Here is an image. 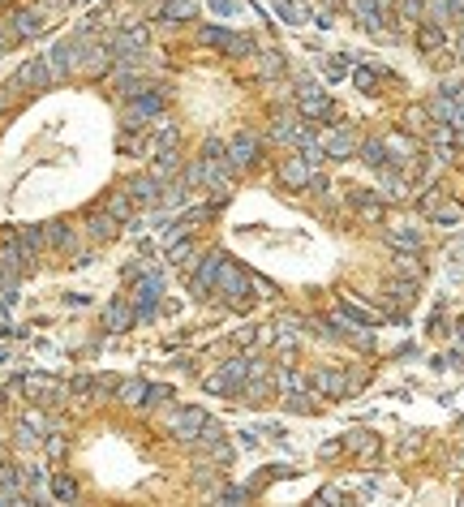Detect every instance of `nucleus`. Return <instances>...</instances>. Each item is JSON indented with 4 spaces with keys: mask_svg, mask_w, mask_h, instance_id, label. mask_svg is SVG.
<instances>
[{
    "mask_svg": "<svg viewBox=\"0 0 464 507\" xmlns=\"http://www.w3.org/2000/svg\"><path fill=\"white\" fill-rule=\"evenodd\" d=\"M271 138H275V142H301V138H305V129H301L292 117H280V121H275V129H271Z\"/></svg>",
    "mask_w": 464,
    "mask_h": 507,
    "instance_id": "f8f14e48",
    "label": "nucleus"
},
{
    "mask_svg": "<svg viewBox=\"0 0 464 507\" xmlns=\"http://www.w3.org/2000/svg\"><path fill=\"white\" fill-rule=\"evenodd\" d=\"M314 383H319V391H331V396H344V391H348V383H344L340 374H331V370H323Z\"/></svg>",
    "mask_w": 464,
    "mask_h": 507,
    "instance_id": "2eb2a0df",
    "label": "nucleus"
},
{
    "mask_svg": "<svg viewBox=\"0 0 464 507\" xmlns=\"http://www.w3.org/2000/svg\"><path fill=\"white\" fill-rule=\"evenodd\" d=\"M366 163L370 168H387V146L383 142H366Z\"/></svg>",
    "mask_w": 464,
    "mask_h": 507,
    "instance_id": "412c9836",
    "label": "nucleus"
},
{
    "mask_svg": "<svg viewBox=\"0 0 464 507\" xmlns=\"http://www.w3.org/2000/svg\"><path fill=\"white\" fill-rule=\"evenodd\" d=\"M275 13H280L288 26H301V22H309V9H305V5H297V0H275Z\"/></svg>",
    "mask_w": 464,
    "mask_h": 507,
    "instance_id": "9b49d317",
    "label": "nucleus"
},
{
    "mask_svg": "<svg viewBox=\"0 0 464 507\" xmlns=\"http://www.w3.org/2000/svg\"><path fill=\"white\" fill-rule=\"evenodd\" d=\"M426 211H430L439 223H460V219H464V206H460V202H451V198H439V194H430V198H426Z\"/></svg>",
    "mask_w": 464,
    "mask_h": 507,
    "instance_id": "423d86ee",
    "label": "nucleus"
},
{
    "mask_svg": "<svg viewBox=\"0 0 464 507\" xmlns=\"http://www.w3.org/2000/svg\"><path fill=\"white\" fill-rule=\"evenodd\" d=\"M220 262H224V254H206L202 262H198V293H206V289H215V275H220Z\"/></svg>",
    "mask_w": 464,
    "mask_h": 507,
    "instance_id": "9d476101",
    "label": "nucleus"
},
{
    "mask_svg": "<svg viewBox=\"0 0 464 507\" xmlns=\"http://www.w3.org/2000/svg\"><path fill=\"white\" fill-rule=\"evenodd\" d=\"M198 13V0H168L164 18H194Z\"/></svg>",
    "mask_w": 464,
    "mask_h": 507,
    "instance_id": "f3484780",
    "label": "nucleus"
},
{
    "mask_svg": "<svg viewBox=\"0 0 464 507\" xmlns=\"http://www.w3.org/2000/svg\"><path fill=\"white\" fill-rule=\"evenodd\" d=\"M206 387H211V391H220V396H224V391H237V383H232L228 374H211V378H206Z\"/></svg>",
    "mask_w": 464,
    "mask_h": 507,
    "instance_id": "a878e982",
    "label": "nucleus"
},
{
    "mask_svg": "<svg viewBox=\"0 0 464 507\" xmlns=\"http://www.w3.org/2000/svg\"><path fill=\"white\" fill-rule=\"evenodd\" d=\"M206 421H211V417H206L202 409H177V413L168 417V430H172L177 438H198Z\"/></svg>",
    "mask_w": 464,
    "mask_h": 507,
    "instance_id": "39448f33",
    "label": "nucleus"
},
{
    "mask_svg": "<svg viewBox=\"0 0 464 507\" xmlns=\"http://www.w3.org/2000/svg\"><path fill=\"white\" fill-rule=\"evenodd\" d=\"M309 400H314V396H305V391H301V387H292V391H288V400H284V404H288L292 413H309V409H314V404H309Z\"/></svg>",
    "mask_w": 464,
    "mask_h": 507,
    "instance_id": "6ab92c4d",
    "label": "nucleus"
},
{
    "mask_svg": "<svg viewBox=\"0 0 464 507\" xmlns=\"http://www.w3.org/2000/svg\"><path fill=\"white\" fill-rule=\"evenodd\" d=\"M297 146H301V159H305L309 168H319V163L327 159V151H323V142H314V138H309V134H305V138H301Z\"/></svg>",
    "mask_w": 464,
    "mask_h": 507,
    "instance_id": "ddd939ff",
    "label": "nucleus"
},
{
    "mask_svg": "<svg viewBox=\"0 0 464 507\" xmlns=\"http://www.w3.org/2000/svg\"><path fill=\"white\" fill-rule=\"evenodd\" d=\"M258 155H263V142H258L254 134H237L228 142V159H232V168H241V173L258 163Z\"/></svg>",
    "mask_w": 464,
    "mask_h": 507,
    "instance_id": "7ed1b4c3",
    "label": "nucleus"
},
{
    "mask_svg": "<svg viewBox=\"0 0 464 507\" xmlns=\"http://www.w3.org/2000/svg\"><path fill=\"white\" fill-rule=\"evenodd\" d=\"M417 47H422V52H439V47H443V30H439L434 22H426V26L417 30Z\"/></svg>",
    "mask_w": 464,
    "mask_h": 507,
    "instance_id": "4468645a",
    "label": "nucleus"
},
{
    "mask_svg": "<svg viewBox=\"0 0 464 507\" xmlns=\"http://www.w3.org/2000/svg\"><path fill=\"white\" fill-rule=\"evenodd\" d=\"M400 13L404 18H422V0H400Z\"/></svg>",
    "mask_w": 464,
    "mask_h": 507,
    "instance_id": "c85d7f7f",
    "label": "nucleus"
},
{
    "mask_svg": "<svg viewBox=\"0 0 464 507\" xmlns=\"http://www.w3.org/2000/svg\"><path fill=\"white\" fill-rule=\"evenodd\" d=\"M348 69H352V65H348V56H340V52H335V56H327V61H323V74H327L331 82H335V78H344Z\"/></svg>",
    "mask_w": 464,
    "mask_h": 507,
    "instance_id": "dca6fc26",
    "label": "nucleus"
},
{
    "mask_svg": "<svg viewBox=\"0 0 464 507\" xmlns=\"http://www.w3.org/2000/svg\"><path fill=\"white\" fill-rule=\"evenodd\" d=\"M383 146H387V155H400V159H408V155H412V151H417V146H412V142H408V138H387V142H383Z\"/></svg>",
    "mask_w": 464,
    "mask_h": 507,
    "instance_id": "4be33fe9",
    "label": "nucleus"
},
{
    "mask_svg": "<svg viewBox=\"0 0 464 507\" xmlns=\"http://www.w3.org/2000/svg\"><path fill=\"white\" fill-rule=\"evenodd\" d=\"M323 151H327V159H348V155L357 151V138H352L348 129H340V134H327Z\"/></svg>",
    "mask_w": 464,
    "mask_h": 507,
    "instance_id": "1a4fd4ad",
    "label": "nucleus"
},
{
    "mask_svg": "<svg viewBox=\"0 0 464 507\" xmlns=\"http://www.w3.org/2000/svg\"><path fill=\"white\" fill-rule=\"evenodd\" d=\"M430 117H434L439 125H447V129H464V103L443 91L439 99H430Z\"/></svg>",
    "mask_w": 464,
    "mask_h": 507,
    "instance_id": "20e7f679",
    "label": "nucleus"
},
{
    "mask_svg": "<svg viewBox=\"0 0 464 507\" xmlns=\"http://www.w3.org/2000/svg\"><path fill=\"white\" fill-rule=\"evenodd\" d=\"M258 340V331L254 327H245V331H237V344H254Z\"/></svg>",
    "mask_w": 464,
    "mask_h": 507,
    "instance_id": "2f4dec72",
    "label": "nucleus"
},
{
    "mask_svg": "<svg viewBox=\"0 0 464 507\" xmlns=\"http://www.w3.org/2000/svg\"><path fill=\"white\" fill-rule=\"evenodd\" d=\"M215 289H220L224 297H232L237 305H245V301H249V289H254V279H249L237 262L224 258V262H220V275H215Z\"/></svg>",
    "mask_w": 464,
    "mask_h": 507,
    "instance_id": "f257e3e1",
    "label": "nucleus"
},
{
    "mask_svg": "<svg viewBox=\"0 0 464 507\" xmlns=\"http://www.w3.org/2000/svg\"><path fill=\"white\" fill-rule=\"evenodd\" d=\"M198 39H202V43H220V47H224V39H228V35H224V30H215V26H202V30H198Z\"/></svg>",
    "mask_w": 464,
    "mask_h": 507,
    "instance_id": "cd10ccee",
    "label": "nucleus"
},
{
    "mask_svg": "<svg viewBox=\"0 0 464 507\" xmlns=\"http://www.w3.org/2000/svg\"><path fill=\"white\" fill-rule=\"evenodd\" d=\"M108 318H112V327H121V322H129V310H125V305H117Z\"/></svg>",
    "mask_w": 464,
    "mask_h": 507,
    "instance_id": "7c9ffc66",
    "label": "nucleus"
},
{
    "mask_svg": "<svg viewBox=\"0 0 464 507\" xmlns=\"http://www.w3.org/2000/svg\"><path fill=\"white\" fill-rule=\"evenodd\" d=\"M348 9L357 13V22H366L370 30L383 35V5H379V0H348Z\"/></svg>",
    "mask_w": 464,
    "mask_h": 507,
    "instance_id": "0eeeda50",
    "label": "nucleus"
},
{
    "mask_svg": "<svg viewBox=\"0 0 464 507\" xmlns=\"http://www.w3.org/2000/svg\"><path fill=\"white\" fill-rule=\"evenodd\" d=\"M224 52H232V56H249V52H254V39H245V35H228V39H224Z\"/></svg>",
    "mask_w": 464,
    "mask_h": 507,
    "instance_id": "aec40b11",
    "label": "nucleus"
},
{
    "mask_svg": "<svg viewBox=\"0 0 464 507\" xmlns=\"http://www.w3.org/2000/svg\"><path fill=\"white\" fill-rule=\"evenodd\" d=\"M297 99H301V112H305V117H314V121H327V117H331V99H327L314 82H309V78H301Z\"/></svg>",
    "mask_w": 464,
    "mask_h": 507,
    "instance_id": "f03ea898",
    "label": "nucleus"
},
{
    "mask_svg": "<svg viewBox=\"0 0 464 507\" xmlns=\"http://www.w3.org/2000/svg\"><path fill=\"white\" fill-rule=\"evenodd\" d=\"M280 177H284V185L301 190V185H309V163H305L301 155H292V159H284V163H280Z\"/></svg>",
    "mask_w": 464,
    "mask_h": 507,
    "instance_id": "6e6552de",
    "label": "nucleus"
},
{
    "mask_svg": "<svg viewBox=\"0 0 464 507\" xmlns=\"http://www.w3.org/2000/svg\"><path fill=\"white\" fill-rule=\"evenodd\" d=\"M275 74H284V56H280V52H267V56H263V78H275Z\"/></svg>",
    "mask_w": 464,
    "mask_h": 507,
    "instance_id": "5701e85b",
    "label": "nucleus"
},
{
    "mask_svg": "<svg viewBox=\"0 0 464 507\" xmlns=\"http://www.w3.org/2000/svg\"><path fill=\"white\" fill-rule=\"evenodd\" d=\"M220 499H224V503H241V499H245V490H241V486H224V490H220Z\"/></svg>",
    "mask_w": 464,
    "mask_h": 507,
    "instance_id": "c756f323",
    "label": "nucleus"
},
{
    "mask_svg": "<svg viewBox=\"0 0 464 507\" xmlns=\"http://www.w3.org/2000/svg\"><path fill=\"white\" fill-rule=\"evenodd\" d=\"M352 82H357L361 91H374V82H379V74H374V69H352Z\"/></svg>",
    "mask_w": 464,
    "mask_h": 507,
    "instance_id": "393cba45",
    "label": "nucleus"
},
{
    "mask_svg": "<svg viewBox=\"0 0 464 507\" xmlns=\"http://www.w3.org/2000/svg\"><path fill=\"white\" fill-rule=\"evenodd\" d=\"M391 241H395V245H404L408 254L422 245V237H417V233H408V228H395V233H391Z\"/></svg>",
    "mask_w": 464,
    "mask_h": 507,
    "instance_id": "b1692460",
    "label": "nucleus"
},
{
    "mask_svg": "<svg viewBox=\"0 0 464 507\" xmlns=\"http://www.w3.org/2000/svg\"><path fill=\"white\" fill-rule=\"evenodd\" d=\"M344 310H348L357 322H383V314H374V310H366V305H357L352 297H344Z\"/></svg>",
    "mask_w": 464,
    "mask_h": 507,
    "instance_id": "a211bd4d",
    "label": "nucleus"
},
{
    "mask_svg": "<svg viewBox=\"0 0 464 507\" xmlns=\"http://www.w3.org/2000/svg\"><path fill=\"white\" fill-rule=\"evenodd\" d=\"M211 9H215L220 18H237V13H241V0H215Z\"/></svg>",
    "mask_w": 464,
    "mask_h": 507,
    "instance_id": "bb28decb",
    "label": "nucleus"
}]
</instances>
